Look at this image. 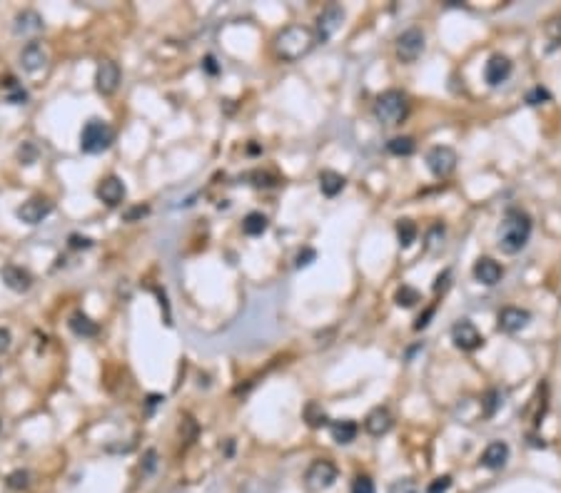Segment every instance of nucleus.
Wrapping results in <instances>:
<instances>
[{
  "mask_svg": "<svg viewBox=\"0 0 561 493\" xmlns=\"http://www.w3.org/2000/svg\"><path fill=\"white\" fill-rule=\"evenodd\" d=\"M417 225H414L412 220H400L397 222V239H400V247L402 250H406V247H412L414 242H417Z\"/></svg>",
  "mask_w": 561,
  "mask_h": 493,
  "instance_id": "25",
  "label": "nucleus"
},
{
  "mask_svg": "<svg viewBox=\"0 0 561 493\" xmlns=\"http://www.w3.org/2000/svg\"><path fill=\"white\" fill-rule=\"evenodd\" d=\"M394 302L400 304V307H404V309H409V307H414L417 302H422V294H419L414 286L402 284L400 289H397V294H394Z\"/></svg>",
  "mask_w": 561,
  "mask_h": 493,
  "instance_id": "27",
  "label": "nucleus"
},
{
  "mask_svg": "<svg viewBox=\"0 0 561 493\" xmlns=\"http://www.w3.org/2000/svg\"><path fill=\"white\" fill-rule=\"evenodd\" d=\"M474 277H477L479 284L484 286H494L502 282L504 277V269L499 261H494L491 257H479L477 261H474Z\"/></svg>",
  "mask_w": 561,
  "mask_h": 493,
  "instance_id": "13",
  "label": "nucleus"
},
{
  "mask_svg": "<svg viewBox=\"0 0 561 493\" xmlns=\"http://www.w3.org/2000/svg\"><path fill=\"white\" fill-rule=\"evenodd\" d=\"M143 214H148V207H135V209H130V212L125 214V220H135V217H143Z\"/></svg>",
  "mask_w": 561,
  "mask_h": 493,
  "instance_id": "43",
  "label": "nucleus"
},
{
  "mask_svg": "<svg viewBox=\"0 0 561 493\" xmlns=\"http://www.w3.org/2000/svg\"><path fill=\"white\" fill-rule=\"evenodd\" d=\"M97 197H100L102 202L110 204V207H118V204H123V200H125V184H123V179L120 177H105L100 184H97Z\"/></svg>",
  "mask_w": 561,
  "mask_h": 493,
  "instance_id": "17",
  "label": "nucleus"
},
{
  "mask_svg": "<svg viewBox=\"0 0 561 493\" xmlns=\"http://www.w3.org/2000/svg\"><path fill=\"white\" fill-rule=\"evenodd\" d=\"M427 48V35L422 28H406L400 38H397V58L400 63H414L419 55Z\"/></svg>",
  "mask_w": 561,
  "mask_h": 493,
  "instance_id": "5",
  "label": "nucleus"
},
{
  "mask_svg": "<svg viewBox=\"0 0 561 493\" xmlns=\"http://www.w3.org/2000/svg\"><path fill=\"white\" fill-rule=\"evenodd\" d=\"M449 277H452V272H444V274H439V277H436V284H434V289L439 291V289H447V284H449Z\"/></svg>",
  "mask_w": 561,
  "mask_h": 493,
  "instance_id": "39",
  "label": "nucleus"
},
{
  "mask_svg": "<svg viewBox=\"0 0 561 493\" xmlns=\"http://www.w3.org/2000/svg\"><path fill=\"white\" fill-rule=\"evenodd\" d=\"M115 132L108 122L102 120H90L88 125L80 132V149L88 152V155H97V152H105V149L113 145Z\"/></svg>",
  "mask_w": 561,
  "mask_h": 493,
  "instance_id": "4",
  "label": "nucleus"
},
{
  "mask_svg": "<svg viewBox=\"0 0 561 493\" xmlns=\"http://www.w3.org/2000/svg\"><path fill=\"white\" fill-rule=\"evenodd\" d=\"M90 239H85V237H78V234H72L70 237V247H75V250H80V247H90Z\"/></svg>",
  "mask_w": 561,
  "mask_h": 493,
  "instance_id": "40",
  "label": "nucleus"
},
{
  "mask_svg": "<svg viewBox=\"0 0 561 493\" xmlns=\"http://www.w3.org/2000/svg\"><path fill=\"white\" fill-rule=\"evenodd\" d=\"M394 419L392 414H389V409H384V406H377V409H372L370 414H367L365 419V431L370 436H384L392 428Z\"/></svg>",
  "mask_w": 561,
  "mask_h": 493,
  "instance_id": "19",
  "label": "nucleus"
},
{
  "mask_svg": "<svg viewBox=\"0 0 561 493\" xmlns=\"http://www.w3.org/2000/svg\"><path fill=\"white\" fill-rule=\"evenodd\" d=\"M342 23H345V10H342V6L332 3V6L324 8V10L317 15V42H327L329 38L342 28Z\"/></svg>",
  "mask_w": 561,
  "mask_h": 493,
  "instance_id": "9",
  "label": "nucleus"
},
{
  "mask_svg": "<svg viewBox=\"0 0 561 493\" xmlns=\"http://www.w3.org/2000/svg\"><path fill=\"white\" fill-rule=\"evenodd\" d=\"M315 257H317V252L315 250H302L297 254V269H302V267H310L312 261H315Z\"/></svg>",
  "mask_w": 561,
  "mask_h": 493,
  "instance_id": "36",
  "label": "nucleus"
},
{
  "mask_svg": "<svg viewBox=\"0 0 561 493\" xmlns=\"http://www.w3.org/2000/svg\"><path fill=\"white\" fill-rule=\"evenodd\" d=\"M532 217L519 207H512L504 212L502 225H499V232H496V239H499V250L504 254H516L529 244L532 239Z\"/></svg>",
  "mask_w": 561,
  "mask_h": 493,
  "instance_id": "1",
  "label": "nucleus"
},
{
  "mask_svg": "<svg viewBox=\"0 0 561 493\" xmlns=\"http://www.w3.org/2000/svg\"><path fill=\"white\" fill-rule=\"evenodd\" d=\"M345 187H347L345 175L335 172V170H322L319 172V190H322L324 197H337Z\"/></svg>",
  "mask_w": 561,
  "mask_h": 493,
  "instance_id": "21",
  "label": "nucleus"
},
{
  "mask_svg": "<svg viewBox=\"0 0 561 493\" xmlns=\"http://www.w3.org/2000/svg\"><path fill=\"white\" fill-rule=\"evenodd\" d=\"M337 466L329 458H317L305 474V483L310 491H327L329 486H335L337 481Z\"/></svg>",
  "mask_w": 561,
  "mask_h": 493,
  "instance_id": "6",
  "label": "nucleus"
},
{
  "mask_svg": "<svg viewBox=\"0 0 561 493\" xmlns=\"http://www.w3.org/2000/svg\"><path fill=\"white\" fill-rule=\"evenodd\" d=\"M452 488V476H439L427 486V493H447Z\"/></svg>",
  "mask_w": 561,
  "mask_h": 493,
  "instance_id": "33",
  "label": "nucleus"
},
{
  "mask_svg": "<svg viewBox=\"0 0 561 493\" xmlns=\"http://www.w3.org/2000/svg\"><path fill=\"white\" fill-rule=\"evenodd\" d=\"M509 453H512L509 451V444H504V441H491L482 453V466L489 471H502L509 461Z\"/></svg>",
  "mask_w": 561,
  "mask_h": 493,
  "instance_id": "15",
  "label": "nucleus"
},
{
  "mask_svg": "<svg viewBox=\"0 0 561 493\" xmlns=\"http://www.w3.org/2000/svg\"><path fill=\"white\" fill-rule=\"evenodd\" d=\"M529 321H532V314L526 309H521V307H504V309L499 312V316H496V327L504 334H516V332H521Z\"/></svg>",
  "mask_w": 561,
  "mask_h": 493,
  "instance_id": "12",
  "label": "nucleus"
},
{
  "mask_svg": "<svg viewBox=\"0 0 561 493\" xmlns=\"http://www.w3.org/2000/svg\"><path fill=\"white\" fill-rule=\"evenodd\" d=\"M305 421L310 423L312 428H322V426H327V414H324L319 404L310 401V404L305 406Z\"/></svg>",
  "mask_w": 561,
  "mask_h": 493,
  "instance_id": "28",
  "label": "nucleus"
},
{
  "mask_svg": "<svg viewBox=\"0 0 561 493\" xmlns=\"http://www.w3.org/2000/svg\"><path fill=\"white\" fill-rule=\"evenodd\" d=\"M444 244V225H434L429 227V232H427V242H424V247H427V252H439Z\"/></svg>",
  "mask_w": 561,
  "mask_h": 493,
  "instance_id": "30",
  "label": "nucleus"
},
{
  "mask_svg": "<svg viewBox=\"0 0 561 493\" xmlns=\"http://www.w3.org/2000/svg\"><path fill=\"white\" fill-rule=\"evenodd\" d=\"M0 277H3V284L13 291H28L30 286H33V277H30V272L23 267H18V264H8V267H3Z\"/></svg>",
  "mask_w": 561,
  "mask_h": 493,
  "instance_id": "18",
  "label": "nucleus"
},
{
  "mask_svg": "<svg viewBox=\"0 0 561 493\" xmlns=\"http://www.w3.org/2000/svg\"><path fill=\"white\" fill-rule=\"evenodd\" d=\"M25 100H28V92H25V90H15V92L10 95L13 105H25Z\"/></svg>",
  "mask_w": 561,
  "mask_h": 493,
  "instance_id": "38",
  "label": "nucleus"
},
{
  "mask_svg": "<svg viewBox=\"0 0 561 493\" xmlns=\"http://www.w3.org/2000/svg\"><path fill=\"white\" fill-rule=\"evenodd\" d=\"M8 349H10V332L0 329V354H6Z\"/></svg>",
  "mask_w": 561,
  "mask_h": 493,
  "instance_id": "37",
  "label": "nucleus"
},
{
  "mask_svg": "<svg viewBox=\"0 0 561 493\" xmlns=\"http://www.w3.org/2000/svg\"><path fill=\"white\" fill-rule=\"evenodd\" d=\"M509 75H512V60H509L507 55H491L489 63L484 65V80H487L491 88L507 83Z\"/></svg>",
  "mask_w": 561,
  "mask_h": 493,
  "instance_id": "14",
  "label": "nucleus"
},
{
  "mask_svg": "<svg viewBox=\"0 0 561 493\" xmlns=\"http://www.w3.org/2000/svg\"><path fill=\"white\" fill-rule=\"evenodd\" d=\"M352 493H377L374 481H372L370 476H357L352 483Z\"/></svg>",
  "mask_w": 561,
  "mask_h": 493,
  "instance_id": "32",
  "label": "nucleus"
},
{
  "mask_svg": "<svg viewBox=\"0 0 561 493\" xmlns=\"http://www.w3.org/2000/svg\"><path fill=\"white\" fill-rule=\"evenodd\" d=\"M387 149L392 152V155H397V157H409V155H414V149H417V143H414L412 137H406V135L392 137V140L387 143Z\"/></svg>",
  "mask_w": 561,
  "mask_h": 493,
  "instance_id": "26",
  "label": "nucleus"
},
{
  "mask_svg": "<svg viewBox=\"0 0 561 493\" xmlns=\"http://www.w3.org/2000/svg\"><path fill=\"white\" fill-rule=\"evenodd\" d=\"M452 341H454V346H457V349H461V351H477V349H482V346H484L482 332H479V329L474 327L469 319H461V321H457V324H454V327H452Z\"/></svg>",
  "mask_w": 561,
  "mask_h": 493,
  "instance_id": "8",
  "label": "nucleus"
},
{
  "mask_svg": "<svg viewBox=\"0 0 561 493\" xmlns=\"http://www.w3.org/2000/svg\"><path fill=\"white\" fill-rule=\"evenodd\" d=\"M8 486L15 488V491H20V488L28 486V474L25 471H15V474L8 476Z\"/></svg>",
  "mask_w": 561,
  "mask_h": 493,
  "instance_id": "35",
  "label": "nucleus"
},
{
  "mask_svg": "<svg viewBox=\"0 0 561 493\" xmlns=\"http://www.w3.org/2000/svg\"><path fill=\"white\" fill-rule=\"evenodd\" d=\"M267 227H269V220L262 212H250L245 220H242V232H245L247 237H260V234L267 232Z\"/></svg>",
  "mask_w": 561,
  "mask_h": 493,
  "instance_id": "23",
  "label": "nucleus"
},
{
  "mask_svg": "<svg viewBox=\"0 0 561 493\" xmlns=\"http://www.w3.org/2000/svg\"><path fill=\"white\" fill-rule=\"evenodd\" d=\"M432 314H434V309H427V314H424V316H419V319H417V324H414V329H417V332H419V329H424V327H427V324H429V319H432Z\"/></svg>",
  "mask_w": 561,
  "mask_h": 493,
  "instance_id": "41",
  "label": "nucleus"
},
{
  "mask_svg": "<svg viewBox=\"0 0 561 493\" xmlns=\"http://www.w3.org/2000/svg\"><path fill=\"white\" fill-rule=\"evenodd\" d=\"M53 202L50 200H45V197H33V200H28V202H23L18 207V220L25 222V225H40L45 217H48L50 212H53Z\"/></svg>",
  "mask_w": 561,
  "mask_h": 493,
  "instance_id": "11",
  "label": "nucleus"
},
{
  "mask_svg": "<svg viewBox=\"0 0 561 493\" xmlns=\"http://www.w3.org/2000/svg\"><path fill=\"white\" fill-rule=\"evenodd\" d=\"M457 162H459V157H457V152H454L452 147H447V145H436V147H432L429 152H427V167H429V172L439 179H447L449 175L457 170Z\"/></svg>",
  "mask_w": 561,
  "mask_h": 493,
  "instance_id": "7",
  "label": "nucleus"
},
{
  "mask_svg": "<svg viewBox=\"0 0 561 493\" xmlns=\"http://www.w3.org/2000/svg\"><path fill=\"white\" fill-rule=\"evenodd\" d=\"M504 404V396L499 389H489V391L484 394L482 398V409H484V416H494L496 411H499V406Z\"/></svg>",
  "mask_w": 561,
  "mask_h": 493,
  "instance_id": "29",
  "label": "nucleus"
},
{
  "mask_svg": "<svg viewBox=\"0 0 561 493\" xmlns=\"http://www.w3.org/2000/svg\"><path fill=\"white\" fill-rule=\"evenodd\" d=\"M68 327L78 334V337H95L97 334V324L90 319V316H85L83 312H75V314L70 316V321H68Z\"/></svg>",
  "mask_w": 561,
  "mask_h": 493,
  "instance_id": "24",
  "label": "nucleus"
},
{
  "mask_svg": "<svg viewBox=\"0 0 561 493\" xmlns=\"http://www.w3.org/2000/svg\"><path fill=\"white\" fill-rule=\"evenodd\" d=\"M549 97L551 95L544 88H534V90H529V92H526V102H529V105H542V102H546Z\"/></svg>",
  "mask_w": 561,
  "mask_h": 493,
  "instance_id": "34",
  "label": "nucleus"
},
{
  "mask_svg": "<svg viewBox=\"0 0 561 493\" xmlns=\"http://www.w3.org/2000/svg\"><path fill=\"white\" fill-rule=\"evenodd\" d=\"M329 428H332V439L337 441L340 446H347L352 444L354 439H357V423L352 421V419H340V421H332L329 423Z\"/></svg>",
  "mask_w": 561,
  "mask_h": 493,
  "instance_id": "22",
  "label": "nucleus"
},
{
  "mask_svg": "<svg viewBox=\"0 0 561 493\" xmlns=\"http://www.w3.org/2000/svg\"><path fill=\"white\" fill-rule=\"evenodd\" d=\"M317 45V33L307 25H290L275 38V53L285 63H297Z\"/></svg>",
  "mask_w": 561,
  "mask_h": 493,
  "instance_id": "2",
  "label": "nucleus"
},
{
  "mask_svg": "<svg viewBox=\"0 0 561 493\" xmlns=\"http://www.w3.org/2000/svg\"><path fill=\"white\" fill-rule=\"evenodd\" d=\"M409 115V100L400 90H387L374 100V118L387 127L402 125Z\"/></svg>",
  "mask_w": 561,
  "mask_h": 493,
  "instance_id": "3",
  "label": "nucleus"
},
{
  "mask_svg": "<svg viewBox=\"0 0 561 493\" xmlns=\"http://www.w3.org/2000/svg\"><path fill=\"white\" fill-rule=\"evenodd\" d=\"M205 70H207L210 75H217V70H220V67L215 65V58H212V55H207V58H205Z\"/></svg>",
  "mask_w": 561,
  "mask_h": 493,
  "instance_id": "42",
  "label": "nucleus"
},
{
  "mask_svg": "<svg viewBox=\"0 0 561 493\" xmlns=\"http://www.w3.org/2000/svg\"><path fill=\"white\" fill-rule=\"evenodd\" d=\"M45 63H48V50L42 48L40 42H28L23 48V53H20V67H23L25 72L42 70Z\"/></svg>",
  "mask_w": 561,
  "mask_h": 493,
  "instance_id": "16",
  "label": "nucleus"
},
{
  "mask_svg": "<svg viewBox=\"0 0 561 493\" xmlns=\"http://www.w3.org/2000/svg\"><path fill=\"white\" fill-rule=\"evenodd\" d=\"M40 30H42V18L35 10H23L15 15V20H13V33H15L18 38L38 35Z\"/></svg>",
  "mask_w": 561,
  "mask_h": 493,
  "instance_id": "20",
  "label": "nucleus"
},
{
  "mask_svg": "<svg viewBox=\"0 0 561 493\" xmlns=\"http://www.w3.org/2000/svg\"><path fill=\"white\" fill-rule=\"evenodd\" d=\"M120 67L115 60H102L95 72V88L100 95H115L120 88Z\"/></svg>",
  "mask_w": 561,
  "mask_h": 493,
  "instance_id": "10",
  "label": "nucleus"
},
{
  "mask_svg": "<svg viewBox=\"0 0 561 493\" xmlns=\"http://www.w3.org/2000/svg\"><path fill=\"white\" fill-rule=\"evenodd\" d=\"M387 493H419V486L412 478H400V481H394L392 486H389Z\"/></svg>",
  "mask_w": 561,
  "mask_h": 493,
  "instance_id": "31",
  "label": "nucleus"
}]
</instances>
